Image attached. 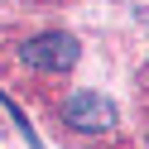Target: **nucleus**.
<instances>
[{
  "label": "nucleus",
  "mask_w": 149,
  "mask_h": 149,
  "mask_svg": "<svg viewBox=\"0 0 149 149\" xmlns=\"http://www.w3.org/2000/svg\"><path fill=\"white\" fill-rule=\"evenodd\" d=\"M77 58H82V48L72 34H34L19 43V63L34 72H72Z\"/></svg>",
  "instance_id": "nucleus-1"
},
{
  "label": "nucleus",
  "mask_w": 149,
  "mask_h": 149,
  "mask_svg": "<svg viewBox=\"0 0 149 149\" xmlns=\"http://www.w3.org/2000/svg\"><path fill=\"white\" fill-rule=\"evenodd\" d=\"M63 125L77 130V135H101V130L116 125V106L101 91H72L63 101Z\"/></svg>",
  "instance_id": "nucleus-2"
}]
</instances>
